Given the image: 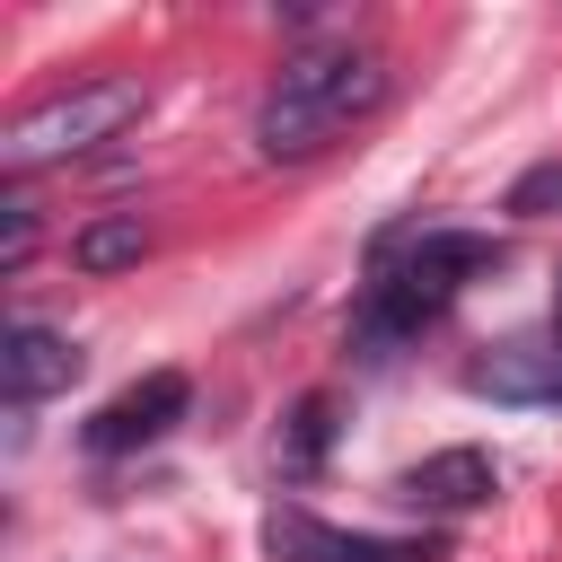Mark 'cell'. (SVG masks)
<instances>
[{
  "instance_id": "cell-8",
  "label": "cell",
  "mask_w": 562,
  "mask_h": 562,
  "mask_svg": "<svg viewBox=\"0 0 562 562\" xmlns=\"http://www.w3.org/2000/svg\"><path fill=\"white\" fill-rule=\"evenodd\" d=\"M0 378H9V404L26 413V404H44V395H61V386L79 378V342L26 316V325H9V351H0Z\"/></svg>"
},
{
  "instance_id": "cell-6",
  "label": "cell",
  "mask_w": 562,
  "mask_h": 562,
  "mask_svg": "<svg viewBox=\"0 0 562 562\" xmlns=\"http://www.w3.org/2000/svg\"><path fill=\"white\" fill-rule=\"evenodd\" d=\"M474 395L492 404H562V334H509L465 369Z\"/></svg>"
},
{
  "instance_id": "cell-1",
  "label": "cell",
  "mask_w": 562,
  "mask_h": 562,
  "mask_svg": "<svg viewBox=\"0 0 562 562\" xmlns=\"http://www.w3.org/2000/svg\"><path fill=\"white\" fill-rule=\"evenodd\" d=\"M386 105V53L369 44H316V53H290L281 79L263 88L255 105V149L272 167H299V158H325L351 123H369Z\"/></svg>"
},
{
  "instance_id": "cell-12",
  "label": "cell",
  "mask_w": 562,
  "mask_h": 562,
  "mask_svg": "<svg viewBox=\"0 0 562 562\" xmlns=\"http://www.w3.org/2000/svg\"><path fill=\"white\" fill-rule=\"evenodd\" d=\"M26 255H35V202H26V184H9L0 193V263L18 272Z\"/></svg>"
},
{
  "instance_id": "cell-2",
  "label": "cell",
  "mask_w": 562,
  "mask_h": 562,
  "mask_svg": "<svg viewBox=\"0 0 562 562\" xmlns=\"http://www.w3.org/2000/svg\"><path fill=\"white\" fill-rule=\"evenodd\" d=\"M474 272H492V237H474V228H395V237H378V272H369V290H360V307H351V342H360L369 360H386V351L413 342Z\"/></svg>"
},
{
  "instance_id": "cell-9",
  "label": "cell",
  "mask_w": 562,
  "mask_h": 562,
  "mask_svg": "<svg viewBox=\"0 0 562 562\" xmlns=\"http://www.w3.org/2000/svg\"><path fill=\"white\" fill-rule=\"evenodd\" d=\"M149 255V220L140 211H105V220H88L79 237H70V263L79 272H123V263H140Z\"/></svg>"
},
{
  "instance_id": "cell-11",
  "label": "cell",
  "mask_w": 562,
  "mask_h": 562,
  "mask_svg": "<svg viewBox=\"0 0 562 562\" xmlns=\"http://www.w3.org/2000/svg\"><path fill=\"white\" fill-rule=\"evenodd\" d=\"M509 211H518V220H562V158H536V167L509 184Z\"/></svg>"
},
{
  "instance_id": "cell-13",
  "label": "cell",
  "mask_w": 562,
  "mask_h": 562,
  "mask_svg": "<svg viewBox=\"0 0 562 562\" xmlns=\"http://www.w3.org/2000/svg\"><path fill=\"white\" fill-rule=\"evenodd\" d=\"M553 334H562V290H553Z\"/></svg>"
},
{
  "instance_id": "cell-7",
  "label": "cell",
  "mask_w": 562,
  "mask_h": 562,
  "mask_svg": "<svg viewBox=\"0 0 562 562\" xmlns=\"http://www.w3.org/2000/svg\"><path fill=\"white\" fill-rule=\"evenodd\" d=\"M395 492H404L413 509H430V518H457V509H483V501L501 492V465H492L483 448H439V457L404 465Z\"/></svg>"
},
{
  "instance_id": "cell-10",
  "label": "cell",
  "mask_w": 562,
  "mask_h": 562,
  "mask_svg": "<svg viewBox=\"0 0 562 562\" xmlns=\"http://www.w3.org/2000/svg\"><path fill=\"white\" fill-rule=\"evenodd\" d=\"M325 448H334V404H325V395H307V404L281 422V448H272L281 483H307V474L325 465Z\"/></svg>"
},
{
  "instance_id": "cell-5",
  "label": "cell",
  "mask_w": 562,
  "mask_h": 562,
  "mask_svg": "<svg viewBox=\"0 0 562 562\" xmlns=\"http://www.w3.org/2000/svg\"><path fill=\"white\" fill-rule=\"evenodd\" d=\"M184 404H193L184 369H149V378H140V386H123L114 404H97V422H88V448H97V457L149 448V439H167V430L184 422Z\"/></svg>"
},
{
  "instance_id": "cell-3",
  "label": "cell",
  "mask_w": 562,
  "mask_h": 562,
  "mask_svg": "<svg viewBox=\"0 0 562 562\" xmlns=\"http://www.w3.org/2000/svg\"><path fill=\"white\" fill-rule=\"evenodd\" d=\"M140 114H149V88H140V79H79V88L26 105V114L0 132V167H9V184H26V176H44V167H70V158L123 140Z\"/></svg>"
},
{
  "instance_id": "cell-4",
  "label": "cell",
  "mask_w": 562,
  "mask_h": 562,
  "mask_svg": "<svg viewBox=\"0 0 562 562\" xmlns=\"http://www.w3.org/2000/svg\"><path fill=\"white\" fill-rule=\"evenodd\" d=\"M263 553L272 562H448L439 536H351V527H325L307 509H272Z\"/></svg>"
}]
</instances>
